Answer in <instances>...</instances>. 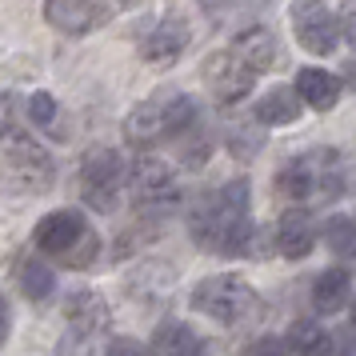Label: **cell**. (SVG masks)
<instances>
[{
	"instance_id": "obj_15",
	"label": "cell",
	"mask_w": 356,
	"mask_h": 356,
	"mask_svg": "<svg viewBox=\"0 0 356 356\" xmlns=\"http://www.w3.org/2000/svg\"><path fill=\"white\" fill-rule=\"evenodd\" d=\"M228 49L236 52V56H241L257 76L276 65V36L268 33L264 24H248V29H241V33L232 36V44H228Z\"/></svg>"
},
{
	"instance_id": "obj_11",
	"label": "cell",
	"mask_w": 356,
	"mask_h": 356,
	"mask_svg": "<svg viewBox=\"0 0 356 356\" xmlns=\"http://www.w3.org/2000/svg\"><path fill=\"white\" fill-rule=\"evenodd\" d=\"M200 76H204L209 92L220 100V104H241V100L252 92V84H257V72L244 65L232 49L212 52L209 60H204V68H200Z\"/></svg>"
},
{
	"instance_id": "obj_4",
	"label": "cell",
	"mask_w": 356,
	"mask_h": 356,
	"mask_svg": "<svg viewBox=\"0 0 356 356\" xmlns=\"http://www.w3.org/2000/svg\"><path fill=\"white\" fill-rule=\"evenodd\" d=\"M36 248L44 257H60L72 268H88L92 257H100V236L84 225V216L76 209H56L49 212L33 232Z\"/></svg>"
},
{
	"instance_id": "obj_30",
	"label": "cell",
	"mask_w": 356,
	"mask_h": 356,
	"mask_svg": "<svg viewBox=\"0 0 356 356\" xmlns=\"http://www.w3.org/2000/svg\"><path fill=\"white\" fill-rule=\"evenodd\" d=\"M8 340V305H4V296H0V344Z\"/></svg>"
},
{
	"instance_id": "obj_16",
	"label": "cell",
	"mask_w": 356,
	"mask_h": 356,
	"mask_svg": "<svg viewBox=\"0 0 356 356\" xmlns=\"http://www.w3.org/2000/svg\"><path fill=\"white\" fill-rule=\"evenodd\" d=\"M65 321H68L72 332L92 337V332H100V328L108 324V305L100 300L97 292H72L65 300Z\"/></svg>"
},
{
	"instance_id": "obj_3",
	"label": "cell",
	"mask_w": 356,
	"mask_h": 356,
	"mask_svg": "<svg viewBox=\"0 0 356 356\" xmlns=\"http://www.w3.org/2000/svg\"><path fill=\"white\" fill-rule=\"evenodd\" d=\"M200 124L193 97L184 92H161V97L140 100L129 116H124V136L136 148H152L161 140H180L188 129Z\"/></svg>"
},
{
	"instance_id": "obj_14",
	"label": "cell",
	"mask_w": 356,
	"mask_h": 356,
	"mask_svg": "<svg viewBox=\"0 0 356 356\" xmlns=\"http://www.w3.org/2000/svg\"><path fill=\"white\" fill-rule=\"evenodd\" d=\"M340 92H344V81L332 76V72H324V68H300L296 72V97H300V104L316 108V113L337 108Z\"/></svg>"
},
{
	"instance_id": "obj_12",
	"label": "cell",
	"mask_w": 356,
	"mask_h": 356,
	"mask_svg": "<svg viewBox=\"0 0 356 356\" xmlns=\"http://www.w3.org/2000/svg\"><path fill=\"white\" fill-rule=\"evenodd\" d=\"M276 248L284 260H305L316 248V220L305 209H289L276 220Z\"/></svg>"
},
{
	"instance_id": "obj_17",
	"label": "cell",
	"mask_w": 356,
	"mask_h": 356,
	"mask_svg": "<svg viewBox=\"0 0 356 356\" xmlns=\"http://www.w3.org/2000/svg\"><path fill=\"white\" fill-rule=\"evenodd\" d=\"M300 108H305V104H300V97H296V88L276 84V88H268V92L257 100L252 120H257V124L276 129V124H292V120H300Z\"/></svg>"
},
{
	"instance_id": "obj_32",
	"label": "cell",
	"mask_w": 356,
	"mask_h": 356,
	"mask_svg": "<svg viewBox=\"0 0 356 356\" xmlns=\"http://www.w3.org/2000/svg\"><path fill=\"white\" fill-rule=\"evenodd\" d=\"M353 321H356V305H353Z\"/></svg>"
},
{
	"instance_id": "obj_19",
	"label": "cell",
	"mask_w": 356,
	"mask_h": 356,
	"mask_svg": "<svg viewBox=\"0 0 356 356\" xmlns=\"http://www.w3.org/2000/svg\"><path fill=\"white\" fill-rule=\"evenodd\" d=\"M348 289H353V280H348V273H344V268H324V273L312 280V308H316V312H324V316H332V312H340V308H344Z\"/></svg>"
},
{
	"instance_id": "obj_10",
	"label": "cell",
	"mask_w": 356,
	"mask_h": 356,
	"mask_svg": "<svg viewBox=\"0 0 356 356\" xmlns=\"http://www.w3.org/2000/svg\"><path fill=\"white\" fill-rule=\"evenodd\" d=\"M124 4H132V0H49L44 20L65 36H88L92 29L108 24Z\"/></svg>"
},
{
	"instance_id": "obj_25",
	"label": "cell",
	"mask_w": 356,
	"mask_h": 356,
	"mask_svg": "<svg viewBox=\"0 0 356 356\" xmlns=\"http://www.w3.org/2000/svg\"><path fill=\"white\" fill-rule=\"evenodd\" d=\"M29 116H33L36 129H52V124H56V100H52L49 92H36V97L29 100Z\"/></svg>"
},
{
	"instance_id": "obj_7",
	"label": "cell",
	"mask_w": 356,
	"mask_h": 356,
	"mask_svg": "<svg viewBox=\"0 0 356 356\" xmlns=\"http://www.w3.org/2000/svg\"><path fill=\"white\" fill-rule=\"evenodd\" d=\"M124 184H129L136 212H145V216H168V212L180 204L177 177H172V168L164 161H156V156H136Z\"/></svg>"
},
{
	"instance_id": "obj_23",
	"label": "cell",
	"mask_w": 356,
	"mask_h": 356,
	"mask_svg": "<svg viewBox=\"0 0 356 356\" xmlns=\"http://www.w3.org/2000/svg\"><path fill=\"white\" fill-rule=\"evenodd\" d=\"M200 4H204V13L212 20H236V17L257 13L260 4H268V0H200Z\"/></svg>"
},
{
	"instance_id": "obj_27",
	"label": "cell",
	"mask_w": 356,
	"mask_h": 356,
	"mask_svg": "<svg viewBox=\"0 0 356 356\" xmlns=\"http://www.w3.org/2000/svg\"><path fill=\"white\" fill-rule=\"evenodd\" d=\"M244 356H289V353H284V340L260 337V340H252V344H244Z\"/></svg>"
},
{
	"instance_id": "obj_28",
	"label": "cell",
	"mask_w": 356,
	"mask_h": 356,
	"mask_svg": "<svg viewBox=\"0 0 356 356\" xmlns=\"http://www.w3.org/2000/svg\"><path fill=\"white\" fill-rule=\"evenodd\" d=\"M337 20H340V36L356 49V0H344V8H340Z\"/></svg>"
},
{
	"instance_id": "obj_24",
	"label": "cell",
	"mask_w": 356,
	"mask_h": 356,
	"mask_svg": "<svg viewBox=\"0 0 356 356\" xmlns=\"http://www.w3.org/2000/svg\"><path fill=\"white\" fill-rule=\"evenodd\" d=\"M260 140H264L260 129H248V124H232V129H228V148H232L236 156H252L260 148Z\"/></svg>"
},
{
	"instance_id": "obj_1",
	"label": "cell",
	"mask_w": 356,
	"mask_h": 356,
	"mask_svg": "<svg viewBox=\"0 0 356 356\" xmlns=\"http://www.w3.org/2000/svg\"><path fill=\"white\" fill-rule=\"evenodd\" d=\"M188 232L209 252L248 257L257 248V228L248 220V180H228L200 196L188 216Z\"/></svg>"
},
{
	"instance_id": "obj_31",
	"label": "cell",
	"mask_w": 356,
	"mask_h": 356,
	"mask_svg": "<svg viewBox=\"0 0 356 356\" xmlns=\"http://www.w3.org/2000/svg\"><path fill=\"white\" fill-rule=\"evenodd\" d=\"M344 81H348V84H356V60H353L348 68H344Z\"/></svg>"
},
{
	"instance_id": "obj_13",
	"label": "cell",
	"mask_w": 356,
	"mask_h": 356,
	"mask_svg": "<svg viewBox=\"0 0 356 356\" xmlns=\"http://www.w3.org/2000/svg\"><path fill=\"white\" fill-rule=\"evenodd\" d=\"M184 49H188V29H184V20H161V24L140 40V56L156 68L172 65Z\"/></svg>"
},
{
	"instance_id": "obj_22",
	"label": "cell",
	"mask_w": 356,
	"mask_h": 356,
	"mask_svg": "<svg viewBox=\"0 0 356 356\" xmlns=\"http://www.w3.org/2000/svg\"><path fill=\"white\" fill-rule=\"evenodd\" d=\"M324 244L340 260H356V220L348 216H328L324 220Z\"/></svg>"
},
{
	"instance_id": "obj_5",
	"label": "cell",
	"mask_w": 356,
	"mask_h": 356,
	"mask_svg": "<svg viewBox=\"0 0 356 356\" xmlns=\"http://www.w3.org/2000/svg\"><path fill=\"white\" fill-rule=\"evenodd\" d=\"M56 164L44 148L29 136H13L0 152V184L17 196H40L52 188Z\"/></svg>"
},
{
	"instance_id": "obj_21",
	"label": "cell",
	"mask_w": 356,
	"mask_h": 356,
	"mask_svg": "<svg viewBox=\"0 0 356 356\" xmlns=\"http://www.w3.org/2000/svg\"><path fill=\"white\" fill-rule=\"evenodd\" d=\"M17 284L24 289V296L29 300H49L52 289H56V276H52V268L44 264V260H20V268H17Z\"/></svg>"
},
{
	"instance_id": "obj_29",
	"label": "cell",
	"mask_w": 356,
	"mask_h": 356,
	"mask_svg": "<svg viewBox=\"0 0 356 356\" xmlns=\"http://www.w3.org/2000/svg\"><path fill=\"white\" fill-rule=\"evenodd\" d=\"M104 356H148V353L140 348V344H136V340H113Z\"/></svg>"
},
{
	"instance_id": "obj_9",
	"label": "cell",
	"mask_w": 356,
	"mask_h": 356,
	"mask_svg": "<svg viewBox=\"0 0 356 356\" xmlns=\"http://www.w3.org/2000/svg\"><path fill=\"white\" fill-rule=\"evenodd\" d=\"M289 20H292V33H296V40H300V49L305 52H312V56H328V52H337L340 20H337V13H332L324 0H292Z\"/></svg>"
},
{
	"instance_id": "obj_6",
	"label": "cell",
	"mask_w": 356,
	"mask_h": 356,
	"mask_svg": "<svg viewBox=\"0 0 356 356\" xmlns=\"http://www.w3.org/2000/svg\"><path fill=\"white\" fill-rule=\"evenodd\" d=\"M193 308L204 312L209 321L220 324H241L252 308H257V289L244 276L220 273V276H204L193 289Z\"/></svg>"
},
{
	"instance_id": "obj_2",
	"label": "cell",
	"mask_w": 356,
	"mask_h": 356,
	"mask_svg": "<svg viewBox=\"0 0 356 356\" xmlns=\"http://www.w3.org/2000/svg\"><path fill=\"white\" fill-rule=\"evenodd\" d=\"M356 184V164L340 152V148H312L292 156L280 172H276V193L289 200H308V196H324L337 200Z\"/></svg>"
},
{
	"instance_id": "obj_26",
	"label": "cell",
	"mask_w": 356,
	"mask_h": 356,
	"mask_svg": "<svg viewBox=\"0 0 356 356\" xmlns=\"http://www.w3.org/2000/svg\"><path fill=\"white\" fill-rule=\"evenodd\" d=\"M13 136H17V97L0 92V140H13Z\"/></svg>"
},
{
	"instance_id": "obj_8",
	"label": "cell",
	"mask_w": 356,
	"mask_h": 356,
	"mask_svg": "<svg viewBox=\"0 0 356 356\" xmlns=\"http://www.w3.org/2000/svg\"><path fill=\"white\" fill-rule=\"evenodd\" d=\"M129 180V168L120 161V152L113 148H92L81 164V196L88 209L97 212H113L120 200V188Z\"/></svg>"
},
{
	"instance_id": "obj_20",
	"label": "cell",
	"mask_w": 356,
	"mask_h": 356,
	"mask_svg": "<svg viewBox=\"0 0 356 356\" xmlns=\"http://www.w3.org/2000/svg\"><path fill=\"white\" fill-rule=\"evenodd\" d=\"M284 348H292L296 356H328L332 353V337L316 321H296L289 340H284Z\"/></svg>"
},
{
	"instance_id": "obj_18",
	"label": "cell",
	"mask_w": 356,
	"mask_h": 356,
	"mask_svg": "<svg viewBox=\"0 0 356 356\" xmlns=\"http://www.w3.org/2000/svg\"><path fill=\"white\" fill-rule=\"evenodd\" d=\"M152 353L156 356H204V340L184 321H164L152 328Z\"/></svg>"
}]
</instances>
